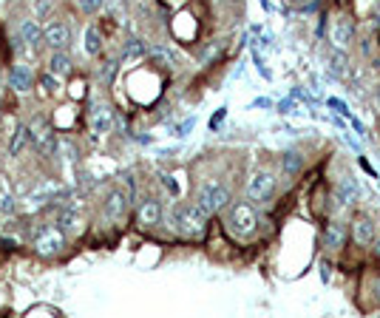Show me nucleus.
<instances>
[{
  "label": "nucleus",
  "instance_id": "f257e3e1",
  "mask_svg": "<svg viewBox=\"0 0 380 318\" xmlns=\"http://www.w3.org/2000/svg\"><path fill=\"white\" fill-rule=\"evenodd\" d=\"M173 227L185 238H202L207 233V213L199 205H176L173 208Z\"/></svg>",
  "mask_w": 380,
  "mask_h": 318
},
{
  "label": "nucleus",
  "instance_id": "f03ea898",
  "mask_svg": "<svg viewBox=\"0 0 380 318\" xmlns=\"http://www.w3.org/2000/svg\"><path fill=\"white\" fill-rule=\"evenodd\" d=\"M227 202H230V191H227L221 182H216V179L204 182V185L199 188V193H196V205H199L207 216L221 213V210L227 208Z\"/></svg>",
  "mask_w": 380,
  "mask_h": 318
},
{
  "label": "nucleus",
  "instance_id": "7ed1b4c3",
  "mask_svg": "<svg viewBox=\"0 0 380 318\" xmlns=\"http://www.w3.org/2000/svg\"><path fill=\"white\" fill-rule=\"evenodd\" d=\"M63 248H65V233L57 224H43L34 233V250H37V256L54 259L57 253H63Z\"/></svg>",
  "mask_w": 380,
  "mask_h": 318
},
{
  "label": "nucleus",
  "instance_id": "20e7f679",
  "mask_svg": "<svg viewBox=\"0 0 380 318\" xmlns=\"http://www.w3.org/2000/svg\"><path fill=\"white\" fill-rule=\"evenodd\" d=\"M256 227H258V216H256V210L250 205H236L230 213H227V230H230L233 236H239V238L253 236Z\"/></svg>",
  "mask_w": 380,
  "mask_h": 318
},
{
  "label": "nucleus",
  "instance_id": "39448f33",
  "mask_svg": "<svg viewBox=\"0 0 380 318\" xmlns=\"http://www.w3.org/2000/svg\"><path fill=\"white\" fill-rule=\"evenodd\" d=\"M275 191V177L270 171H256L247 182V199L250 202H267Z\"/></svg>",
  "mask_w": 380,
  "mask_h": 318
},
{
  "label": "nucleus",
  "instance_id": "423d86ee",
  "mask_svg": "<svg viewBox=\"0 0 380 318\" xmlns=\"http://www.w3.org/2000/svg\"><path fill=\"white\" fill-rule=\"evenodd\" d=\"M29 131H32V142H34V148H37L40 153H54V151H57V134H54V128H51L46 120L32 122Z\"/></svg>",
  "mask_w": 380,
  "mask_h": 318
},
{
  "label": "nucleus",
  "instance_id": "0eeeda50",
  "mask_svg": "<svg viewBox=\"0 0 380 318\" xmlns=\"http://www.w3.org/2000/svg\"><path fill=\"white\" fill-rule=\"evenodd\" d=\"M43 40H46V46L54 49V51L68 49V43H71V26L63 23V20H51L48 26H43Z\"/></svg>",
  "mask_w": 380,
  "mask_h": 318
},
{
  "label": "nucleus",
  "instance_id": "6e6552de",
  "mask_svg": "<svg viewBox=\"0 0 380 318\" xmlns=\"http://www.w3.org/2000/svg\"><path fill=\"white\" fill-rule=\"evenodd\" d=\"M329 37H332L335 49H346L352 43V37H355V23L346 15H338L332 20V26H329Z\"/></svg>",
  "mask_w": 380,
  "mask_h": 318
},
{
  "label": "nucleus",
  "instance_id": "1a4fd4ad",
  "mask_svg": "<svg viewBox=\"0 0 380 318\" xmlns=\"http://www.w3.org/2000/svg\"><path fill=\"white\" fill-rule=\"evenodd\" d=\"M9 86H12L15 91H20V94L32 91V89H34V71H32V65H26V63L12 65V71H9Z\"/></svg>",
  "mask_w": 380,
  "mask_h": 318
},
{
  "label": "nucleus",
  "instance_id": "9d476101",
  "mask_svg": "<svg viewBox=\"0 0 380 318\" xmlns=\"http://www.w3.org/2000/svg\"><path fill=\"white\" fill-rule=\"evenodd\" d=\"M159 219H162V205L157 202V199H145L139 208H136V224L139 227H157L159 224Z\"/></svg>",
  "mask_w": 380,
  "mask_h": 318
},
{
  "label": "nucleus",
  "instance_id": "9b49d317",
  "mask_svg": "<svg viewBox=\"0 0 380 318\" xmlns=\"http://www.w3.org/2000/svg\"><path fill=\"white\" fill-rule=\"evenodd\" d=\"M89 125L94 134H108L111 125H114V111L105 106V103H97L91 111H89Z\"/></svg>",
  "mask_w": 380,
  "mask_h": 318
},
{
  "label": "nucleus",
  "instance_id": "f8f14e48",
  "mask_svg": "<svg viewBox=\"0 0 380 318\" xmlns=\"http://www.w3.org/2000/svg\"><path fill=\"white\" fill-rule=\"evenodd\" d=\"M105 219H111V222H117V219H122L125 216V210H128V193H122L119 188L117 191H111L108 196H105Z\"/></svg>",
  "mask_w": 380,
  "mask_h": 318
},
{
  "label": "nucleus",
  "instance_id": "ddd939ff",
  "mask_svg": "<svg viewBox=\"0 0 380 318\" xmlns=\"http://www.w3.org/2000/svg\"><path fill=\"white\" fill-rule=\"evenodd\" d=\"M352 238L358 245H372L374 242V222L369 219V216H355V222H352Z\"/></svg>",
  "mask_w": 380,
  "mask_h": 318
},
{
  "label": "nucleus",
  "instance_id": "4468645a",
  "mask_svg": "<svg viewBox=\"0 0 380 318\" xmlns=\"http://www.w3.org/2000/svg\"><path fill=\"white\" fill-rule=\"evenodd\" d=\"M346 242V224L343 222H329L327 230H324V245L329 250H341Z\"/></svg>",
  "mask_w": 380,
  "mask_h": 318
},
{
  "label": "nucleus",
  "instance_id": "2eb2a0df",
  "mask_svg": "<svg viewBox=\"0 0 380 318\" xmlns=\"http://www.w3.org/2000/svg\"><path fill=\"white\" fill-rule=\"evenodd\" d=\"M20 40L32 49H37L43 43V26L37 20H20Z\"/></svg>",
  "mask_w": 380,
  "mask_h": 318
},
{
  "label": "nucleus",
  "instance_id": "dca6fc26",
  "mask_svg": "<svg viewBox=\"0 0 380 318\" xmlns=\"http://www.w3.org/2000/svg\"><path fill=\"white\" fill-rule=\"evenodd\" d=\"M358 193H360V191H358V182L346 177V179H341L338 188H335V202H338V205H352V202L358 199Z\"/></svg>",
  "mask_w": 380,
  "mask_h": 318
},
{
  "label": "nucleus",
  "instance_id": "f3484780",
  "mask_svg": "<svg viewBox=\"0 0 380 318\" xmlns=\"http://www.w3.org/2000/svg\"><path fill=\"white\" fill-rule=\"evenodd\" d=\"M48 71H51L54 77H68V74H71V57H68V51H65V49H60V51H54V54H51V60H48Z\"/></svg>",
  "mask_w": 380,
  "mask_h": 318
},
{
  "label": "nucleus",
  "instance_id": "a211bd4d",
  "mask_svg": "<svg viewBox=\"0 0 380 318\" xmlns=\"http://www.w3.org/2000/svg\"><path fill=\"white\" fill-rule=\"evenodd\" d=\"M29 145H32V131H29V125H20L15 131V136H12V142H9V153L12 156H20Z\"/></svg>",
  "mask_w": 380,
  "mask_h": 318
},
{
  "label": "nucleus",
  "instance_id": "6ab92c4d",
  "mask_svg": "<svg viewBox=\"0 0 380 318\" xmlns=\"http://www.w3.org/2000/svg\"><path fill=\"white\" fill-rule=\"evenodd\" d=\"M80 227H83V219L74 213V210H63V213H60V230H63V233H65V230L77 233Z\"/></svg>",
  "mask_w": 380,
  "mask_h": 318
},
{
  "label": "nucleus",
  "instance_id": "aec40b11",
  "mask_svg": "<svg viewBox=\"0 0 380 318\" xmlns=\"http://www.w3.org/2000/svg\"><path fill=\"white\" fill-rule=\"evenodd\" d=\"M329 71L338 74V77H346V54H343V49H335L329 54Z\"/></svg>",
  "mask_w": 380,
  "mask_h": 318
},
{
  "label": "nucleus",
  "instance_id": "412c9836",
  "mask_svg": "<svg viewBox=\"0 0 380 318\" xmlns=\"http://www.w3.org/2000/svg\"><path fill=\"white\" fill-rule=\"evenodd\" d=\"M86 51L89 54H100L103 51V37H100V32L94 26L86 29Z\"/></svg>",
  "mask_w": 380,
  "mask_h": 318
},
{
  "label": "nucleus",
  "instance_id": "4be33fe9",
  "mask_svg": "<svg viewBox=\"0 0 380 318\" xmlns=\"http://www.w3.org/2000/svg\"><path fill=\"white\" fill-rule=\"evenodd\" d=\"M145 51H148V46L142 40H128L125 51H122V60H139V57H145Z\"/></svg>",
  "mask_w": 380,
  "mask_h": 318
},
{
  "label": "nucleus",
  "instance_id": "5701e85b",
  "mask_svg": "<svg viewBox=\"0 0 380 318\" xmlns=\"http://www.w3.org/2000/svg\"><path fill=\"white\" fill-rule=\"evenodd\" d=\"M26 315H60V310L57 307H51V304H34V307H29L26 310Z\"/></svg>",
  "mask_w": 380,
  "mask_h": 318
},
{
  "label": "nucleus",
  "instance_id": "b1692460",
  "mask_svg": "<svg viewBox=\"0 0 380 318\" xmlns=\"http://www.w3.org/2000/svg\"><path fill=\"white\" fill-rule=\"evenodd\" d=\"M301 165H303V159H301L298 153H292V151H289V153H284V171L295 174V171H298Z\"/></svg>",
  "mask_w": 380,
  "mask_h": 318
},
{
  "label": "nucleus",
  "instance_id": "393cba45",
  "mask_svg": "<svg viewBox=\"0 0 380 318\" xmlns=\"http://www.w3.org/2000/svg\"><path fill=\"white\" fill-rule=\"evenodd\" d=\"M32 9L37 18H46L51 12V0H32Z\"/></svg>",
  "mask_w": 380,
  "mask_h": 318
},
{
  "label": "nucleus",
  "instance_id": "a878e982",
  "mask_svg": "<svg viewBox=\"0 0 380 318\" xmlns=\"http://www.w3.org/2000/svg\"><path fill=\"white\" fill-rule=\"evenodd\" d=\"M77 4H80V9H83L86 15H94V12L103 9V0H77Z\"/></svg>",
  "mask_w": 380,
  "mask_h": 318
},
{
  "label": "nucleus",
  "instance_id": "bb28decb",
  "mask_svg": "<svg viewBox=\"0 0 380 318\" xmlns=\"http://www.w3.org/2000/svg\"><path fill=\"white\" fill-rule=\"evenodd\" d=\"M40 83H43V89H46L48 94H57V91H60V89H57V80H54V74H51V71H48V74H43Z\"/></svg>",
  "mask_w": 380,
  "mask_h": 318
},
{
  "label": "nucleus",
  "instance_id": "cd10ccee",
  "mask_svg": "<svg viewBox=\"0 0 380 318\" xmlns=\"http://www.w3.org/2000/svg\"><path fill=\"white\" fill-rule=\"evenodd\" d=\"M372 20H374V23L380 26V0H377V4L372 6Z\"/></svg>",
  "mask_w": 380,
  "mask_h": 318
},
{
  "label": "nucleus",
  "instance_id": "c85d7f7f",
  "mask_svg": "<svg viewBox=\"0 0 380 318\" xmlns=\"http://www.w3.org/2000/svg\"><path fill=\"white\" fill-rule=\"evenodd\" d=\"M372 250H374V256L380 259V238H374V242H372Z\"/></svg>",
  "mask_w": 380,
  "mask_h": 318
},
{
  "label": "nucleus",
  "instance_id": "c756f323",
  "mask_svg": "<svg viewBox=\"0 0 380 318\" xmlns=\"http://www.w3.org/2000/svg\"><path fill=\"white\" fill-rule=\"evenodd\" d=\"M4 213H12V199H4Z\"/></svg>",
  "mask_w": 380,
  "mask_h": 318
},
{
  "label": "nucleus",
  "instance_id": "7c9ffc66",
  "mask_svg": "<svg viewBox=\"0 0 380 318\" xmlns=\"http://www.w3.org/2000/svg\"><path fill=\"white\" fill-rule=\"evenodd\" d=\"M287 4H307V0H287Z\"/></svg>",
  "mask_w": 380,
  "mask_h": 318
}]
</instances>
